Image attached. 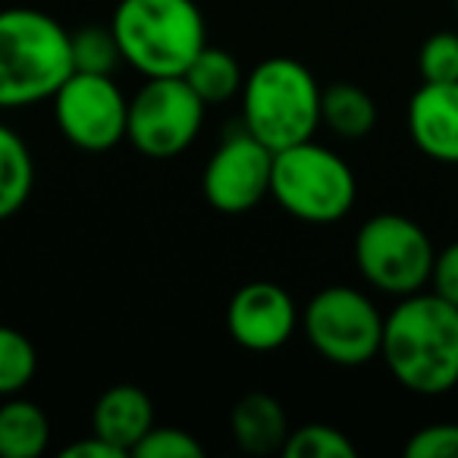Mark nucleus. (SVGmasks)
<instances>
[{
    "label": "nucleus",
    "instance_id": "nucleus-15",
    "mask_svg": "<svg viewBox=\"0 0 458 458\" xmlns=\"http://www.w3.org/2000/svg\"><path fill=\"white\" fill-rule=\"evenodd\" d=\"M51 443L45 408L20 395L0 405V458H38Z\"/></svg>",
    "mask_w": 458,
    "mask_h": 458
},
{
    "label": "nucleus",
    "instance_id": "nucleus-21",
    "mask_svg": "<svg viewBox=\"0 0 458 458\" xmlns=\"http://www.w3.org/2000/svg\"><path fill=\"white\" fill-rule=\"evenodd\" d=\"M355 443L330 424H301L289 430L283 455L286 458H355Z\"/></svg>",
    "mask_w": 458,
    "mask_h": 458
},
{
    "label": "nucleus",
    "instance_id": "nucleus-10",
    "mask_svg": "<svg viewBox=\"0 0 458 458\" xmlns=\"http://www.w3.org/2000/svg\"><path fill=\"white\" fill-rule=\"evenodd\" d=\"M274 176V151L258 141L249 129L233 132L220 141L204 166V198L220 214H249L270 195Z\"/></svg>",
    "mask_w": 458,
    "mask_h": 458
},
{
    "label": "nucleus",
    "instance_id": "nucleus-8",
    "mask_svg": "<svg viewBox=\"0 0 458 458\" xmlns=\"http://www.w3.org/2000/svg\"><path fill=\"white\" fill-rule=\"evenodd\" d=\"M204 107L208 104L182 76L148 79L135 98H129V145L151 160L179 157L201 132Z\"/></svg>",
    "mask_w": 458,
    "mask_h": 458
},
{
    "label": "nucleus",
    "instance_id": "nucleus-13",
    "mask_svg": "<svg viewBox=\"0 0 458 458\" xmlns=\"http://www.w3.org/2000/svg\"><path fill=\"white\" fill-rule=\"evenodd\" d=\"M154 427V402L135 383H116L98 395L91 408V433L132 455L148 430Z\"/></svg>",
    "mask_w": 458,
    "mask_h": 458
},
{
    "label": "nucleus",
    "instance_id": "nucleus-12",
    "mask_svg": "<svg viewBox=\"0 0 458 458\" xmlns=\"http://www.w3.org/2000/svg\"><path fill=\"white\" fill-rule=\"evenodd\" d=\"M408 135L437 164H458V82H424L408 101Z\"/></svg>",
    "mask_w": 458,
    "mask_h": 458
},
{
    "label": "nucleus",
    "instance_id": "nucleus-6",
    "mask_svg": "<svg viewBox=\"0 0 458 458\" xmlns=\"http://www.w3.org/2000/svg\"><path fill=\"white\" fill-rule=\"evenodd\" d=\"M433 251L424 226L402 214H377L358 229L355 264L374 289L395 299L414 295L430 283Z\"/></svg>",
    "mask_w": 458,
    "mask_h": 458
},
{
    "label": "nucleus",
    "instance_id": "nucleus-7",
    "mask_svg": "<svg viewBox=\"0 0 458 458\" xmlns=\"http://www.w3.org/2000/svg\"><path fill=\"white\" fill-rule=\"evenodd\" d=\"M383 318L364 293L352 286H327L301 311L311 349L339 368H361L380 355Z\"/></svg>",
    "mask_w": 458,
    "mask_h": 458
},
{
    "label": "nucleus",
    "instance_id": "nucleus-22",
    "mask_svg": "<svg viewBox=\"0 0 458 458\" xmlns=\"http://www.w3.org/2000/svg\"><path fill=\"white\" fill-rule=\"evenodd\" d=\"M418 70L424 82H458V35H430L418 54Z\"/></svg>",
    "mask_w": 458,
    "mask_h": 458
},
{
    "label": "nucleus",
    "instance_id": "nucleus-18",
    "mask_svg": "<svg viewBox=\"0 0 458 458\" xmlns=\"http://www.w3.org/2000/svg\"><path fill=\"white\" fill-rule=\"evenodd\" d=\"M182 79L191 85V91H195L204 104L229 101V98H236L245 85L239 60L229 51H220V47H210V45L191 60L189 70L182 72Z\"/></svg>",
    "mask_w": 458,
    "mask_h": 458
},
{
    "label": "nucleus",
    "instance_id": "nucleus-27",
    "mask_svg": "<svg viewBox=\"0 0 458 458\" xmlns=\"http://www.w3.org/2000/svg\"><path fill=\"white\" fill-rule=\"evenodd\" d=\"M455 4H458V0H455Z\"/></svg>",
    "mask_w": 458,
    "mask_h": 458
},
{
    "label": "nucleus",
    "instance_id": "nucleus-25",
    "mask_svg": "<svg viewBox=\"0 0 458 458\" xmlns=\"http://www.w3.org/2000/svg\"><path fill=\"white\" fill-rule=\"evenodd\" d=\"M430 286L439 299L452 301L458 308V242L445 245L443 251L433 261V274H430Z\"/></svg>",
    "mask_w": 458,
    "mask_h": 458
},
{
    "label": "nucleus",
    "instance_id": "nucleus-20",
    "mask_svg": "<svg viewBox=\"0 0 458 458\" xmlns=\"http://www.w3.org/2000/svg\"><path fill=\"white\" fill-rule=\"evenodd\" d=\"M38 370V352L26 333L0 324V399L20 395Z\"/></svg>",
    "mask_w": 458,
    "mask_h": 458
},
{
    "label": "nucleus",
    "instance_id": "nucleus-19",
    "mask_svg": "<svg viewBox=\"0 0 458 458\" xmlns=\"http://www.w3.org/2000/svg\"><path fill=\"white\" fill-rule=\"evenodd\" d=\"M72 47V70L91 72V76H114L120 66L123 51L110 26H79L70 32Z\"/></svg>",
    "mask_w": 458,
    "mask_h": 458
},
{
    "label": "nucleus",
    "instance_id": "nucleus-9",
    "mask_svg": "<svg viewBox=\"0 0 458 458\" xmlns=\"http://www.w3.org/2000/svg\"><path fill=\"white\" fill-rule=\"evenodd\" d=\"M51 101L60 135L79 151L101 154L126 139L129 98L120 91L114 76L72 72Z\"/></svg>",
    "mask_w": 458,
    "mask_h": 458
},
{
    "label": "nucleus",
    "instance_id": "nucleus-5",
    "mask_svg": "<svg viewBox=\"0 0 458 458\" xmlns=\"http://www.w3.org/2000/svg\"><path fill=\"white\" fill-rule=\"evenodd\" d=\"M270 195L295 220L327 226L355 208L358 182L336 151L308 139L274 154Z\"/></svg>",
    "mask_w": 458,
    "mask_h": 458
},
{
    "label": "nucleus",
    "instance_id": "nucleus-11",
    "mask_svg": "<svg viewBox=\"0 0 458 458\" xmlns=\"http://www.w3.org/2000/svg\"><path fill=\"white\" fill-rule=\"evenodd\" d=\"M293 295L270 280L245 283L226 308V330L249 352H276L293 339L299 327Z\"/></svg>",
    "mask_w": 458,
    "mask_h": 458
},
{
    "label": "nucleus",
    "instance_id": "nucleus-17",
    "mask_svg": "<svg viewBox=\"0 0 458 458\" xmlns=\"http://www.w3.org/2000/svg\"><path fill=\"white\" fill-rule=\"evenodd\" d=\"M35 189V160L20 132L0 123V223L16 216Z\"/></svg>",
    "mask_w": 458,
    "mask_h": 458
},
{
    "label": "nucleus",
    "instance_id": "nucleus-23",
    "mask_svg": "<svg viewBox=\"0 0 458 458\" xmlns=\"http://www.w3.org/2000/svg\"><path fill=\"white\" fill-rule=\"evenodd\" d=\"M135 458H201L204 445L198 443L191 433L179 430V427H157L141 437V443L132 449Z\"/></svg>",
    "mask_w": 458,
    "mask_h": 458
},
{
    "label": "nucleus",
    "instance_id": "nucleus-4",
    "mask_svg": "<svg viewBox=\"0 0 458 458\" xmlns=\"http://www.w3.org/2000/svg\"><path fill=\"white\" fill-rule=\"evenodd\" d=\"M324 89L295 57H267L242 85V123L270 151L314 139Z\"/></svg>",
    "mask_w": 458,
    "mask_h": 458
},
{
    "label": "nucleus",
    "instance_id": "nucleus-26",
    "mask_svg": "<svg viewBox=\"0 0 458 458\" xmlns=\"http://www.w3.org/2000/svg\"><path fill=\"white\" fill-rule=\"evenodd\" d=\"M60 455H64V458H123L126 452H120L114 443L101 439L98 433H89L85 439H76V443L66 445Z\"/></svg>",
    "mask_w": 458,
    "mask_h": 458
},
{
    "label": "nucleus",
    "instance_id": "nucleus-14",
    "mask_svg": "<svg viewBox=\"0 0 458 458\" xmlns=\"http://www.w3.org/2000/svg\"><path fill=\"white\" fill-rule=\"evenodd\" d=\"M229 427L239 449L249 455H274L283 452L289 437V420L283 405L267 393H249L236 402L229 414Z\"/></svg>",
    "mask_w": 458,
    "mask_h": 458
},
{
    "label": "nucleus",
    "instance_id": "nucleus-16",
    "mask_svg": "<svg viewBox=\"0 0 458 458\" xmlns=\"http://www.w3.org/2000/svg\"><path fill=\"white\" fill-rule=\"evenodd\" d=\"M320 123L339 139H364L377 126V104L352 82H333L320 95Z\"/></svg>",
    "mask_w": 458,
    "mask_h": 458
},
{
    "label": "nucleus",
    "instance_id": "nucleus-2",
    "mask_svg": "<svg viewBox=\"0 0 458 458\" xmlns=\"http://www.w3.org/2000/svg\"><path fill=\"white\" fill-rule=\"evenodd\" d=\"M70 32L35 7L0 10V110L32 107L72 76Z\"/></svg>",
    "mask_w": 458,
    "mask_h": 458
},
{
    "label": "nucleus",
    "instance_id": "nucleus-3",
    "mask_svg": "<svg viewBox=\"0 0 458 458\" xmlns=\"http://www.w3.org/2000/svg\"><path fill=\"white\" fill-rule=\"evenodd\" d=\"M123 60L145 79L182 76L208 47L195 0H120L110 20Z\"/></svg>",
    "mask_w": 458,
    "mask_h": 458
},
{
    "label": "nucleus",
    "instance_id": "nucleus-24",
    "mask_svg": "<svg viewBox=\"0 0 458 458\" xmlns=\"http://www.w3.org/2000/svg\"><path fill=\"white\" fill-rule=\"evenodd\" d=\"M408 458H458V424H430L411 433L405 443Z\"/></svg>",
    "mask_w": 458,
    "mask_h": 458
},
{
    "label": "nucleus",
    "instance_id": "nucleus-1",
    "mask_svg": "<svg viewBox=\"0 0 458 458\" xmlns=\"http://www.w3.org/2000/svg\"><path fill=\"white\" fill-rule=\"evenodd\" d=\"M380 358L399 386L443 395L458 386V308L437 293L399 299L383 324Z\"/></svg>",
    "mask_w": 458,
    "mask_h": 458
}]
</instances>
